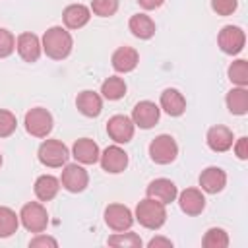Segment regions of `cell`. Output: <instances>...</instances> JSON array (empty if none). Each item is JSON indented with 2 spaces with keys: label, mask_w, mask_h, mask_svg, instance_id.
I'll list each match as a JSON object with an SVG mask.
<instances>
[{
  "label": "cell",
  "mask_w": 248,
  "mask_h": 248,
  "mask_svg": "<svg viewBox=\"0 0 248 248\" xmlns=\"http://www.w3.org/2000/svg\"><path fill=\"white\" fill-rule=\"evenodd\" d=\"M41 46H43V50H45V54L48 58L62 60V58H66L72 52L74 41H72V35L64 27L54 25V27H50V29L45 31Z\"/></svg>",
  "instance_id": "cell-1"
},
{
  "label": "cell",
  "mask_w": 248,
  "mask_h": 248,
  "mask_svg": "<svg viewBox=\"0 0 248 248\" xmlns=\"http://www.w3.org/2000/svg\"><path fill=\"white\" fill-rule=\"evenodd\" d=\"M136 219L141 227L145 229H161L167 221V209H165V203L153 200V198H145L138 203L136 207Z\"/></svg>",
  "instance_id": "cell-2"
},
{
  "label": "cell",
  "mask_w": 248,
  "mask_h": 248,
  "mask_svg": "<svg viewBox=\"0 0 248 248\" xmlns=\"http://www.w3.org/2000/svg\"><path fill=\"white\" fill-rule=\"evenodd\" d=\"M19 221H21V225L29 231V232H43L45 229H46V225H48V213H46V209L41 205V203H37V202H29V203H25L23 207H21V211H19Z\"/></svg>",
  "instance_id": "cell-3"
},
{
  "label": "cell",
  "mask_w": 248,
  "mask_h": 248,
  "mask_svg": "<svg viewBox=\"0 0 248 248\" xmlns=\"http://www.w3.org/2000/svg\"><path fill=\"white\" fill-rule=\"evenodd\" d=\"M68 157H70L68 147L58 140H45L39 147V161L50 169H58L66 165Z\"/></svg>",
  "instance_id": "cell-4"
},
{
  "label": "cell",
  "mask_w": 248,
  "mask_h": 248,
  "mask_svg": "<svg viewBox=\"0 0 248 248\" xmlns=\"http://www.w3.org/2000/svg\"><path fill=\"white\" fill-rule=\"evenodd\" d=\"M178 155V145L176 141L167 136V134H161L157 136L151 143H149V157L151 161H155L157 165H169L176 159Z\"/></svg>",
  "instance_id": "cell-5"
},
{
  "label": "cell",
  "mask_w": 248,
  "mask_h": 248,
  "mask_svg": "<svg viewBox=\"0 0 248 248\" xmlns=\"http://www.w3.org/2000/svg\"><path fill=\"white\" fill-rule=\"evenodd\" d=\"M25 130L35 138H46L52 130V114L43 107L31 108L25 114Z\"/></svg>",
  "instance_id": "cell-6"
},
{
  "label": "cell",
  "mask_w": 248,
  "mask_h": 248,
  "mask_svg": "<svg viewBox=\"0 0 248 248\" xmlns=\"http://www.w3.org/2000/svg\"><path fill=\"white\" fill-rule=\"evenodd\" d=\"M217 43H219V48H221L225 54H238V52L244 48L246 35H244V31H242L240 27H236V25H225V27L219 31Z\"/></svg>",
  "instance_id": "cell-7"
},
{
  "label": "cell",
  "mask_w": 248,
  "mask_h": 248,
  "mask_svg": "<svg viewBox=\"0 0 248 248\" xmlns=\"http://www.w3.org/2000/svg\"><path fill=\"white\" fill-rule=\"evenodd\" d=\"M105 223L116 231V232H122V231H128L134 223V215L132 211L122 205V203H110L107 209H105Z\"/></svg>",
  "instance_id": "cell-8"
},
{
  "label": "cell",
  "mask_w": 248,
  "mask_h": 248,
  "mask_svg": "<svg viewBox=\"0 0 248 248\" xmlns=\"http://www.w3.org/2000/svg\"><path fill=\"white\" fill-rule=\"evenodd\" d=\"M159 114H161V108L151 103V101H140L134 110H132V122L134 126H140L143 130H149L153 128L157 122H159Z\"/></svg>",
  "instance_id": "cell-9"
},
{
  "label": "cell",
  "mask_w": 248,
  "mask_h": 248,
  "mask_svg": "<svg viewBox=\"0 0 248 248\" xmlns=\"http://www.w3.org/2000/svg\"><path fill=\"white\" fill-rule=\"evenodd\" d=\"M60 182L62 186L72 192V194H78V192H83L87 182H89V176H87V170L83 167H79L78 163L74 165H66L64 170H62V176H60Z\"/></svg>",
  "instance_id": "cell-10"
},
{
  "label": "cell",
  "mask_w": 248,
  "mask_h": 248,
  "mask_svg": "<svg viewBox=\"0 0 248 248\" xmlns=\"http://www.w3.org/2000/svg\"><path fill=\"white\" fill-rule=\"evenodd\" d=\"M107 132L116 143H128L134 138V122L124 114H114L107 122Z\"/></svg>",
  "instance_id": "cell-11"
},
{
  "label": "cell",
  "mask_w": 248,
  "mask_h": 248,
  "mask_svg": "<svg viewBox=\"0 0 248 248\" xmlns=\"http://www.w3.org/2000/svg\"><path fill=\"white\" fill-rule=\"evenodd\" d=\"M99 161H101L103 170L118 174L128 167V153L118 145H110L99 155Z\"/></svg>",
  "instance_id": "cell-12"
},
{
  "label": "cell",
  "mask_w": 248,
  "mask_h": 248,
  "mask_svg": "<svg viewBox=\"0 0 248 248\" xmlns=\"http://www.w3.org/2000/svg\"><path fill=\"white\" fill-rule=\"evenodd\" d=\"M145 192H147V198H153V200H157V202H161L165 205L174 202L176 196H178V190H176L174 182L169 180V178H155V180H151Z\"/></svg>",
  "instance_id": "cell-13"
},
{
  "label": "cell",
  "mask_w": 248,
  "mask_h": 248,
  "mask_svg": "<svg viewBox=\"0 0 248 248\" xmlns=\"http://www.w3.org/2000/svg\"><path fill=\"white\" fill-rule=\"evenodd\" d=\"M16 48L25 62H37L41 56V50H43L41 41L35 33H21L16 41Z\"/></svg>",
  "instance_id": "cell-14"
},
{
  "label": "cell",
  "mask_w": 248,
  "mask_h": 248,
  "mask_svg": "<svg viewBox=\"0 0 248 248\" xmlns=\"http://www.w3.org/2000/svg\"><path fill=\"white\" fill-rule=\"evenodd\" d=\"M227 184V174L223 169L219 167H207L205 170H202L200 174V186L203 192L207 194H217L225 188Z\"/></svg>",
  "instance_id": "cell-15"
},
{
  "label": "cell",
  "mask_w": 248,
  "mask_h": 248,
  "mask_svg": "<svg viewBox=\"0 0 248 248\" xmlns=\"http://www.w3.org/2000/svg\"><path fill=\"white\" fill-rule=\"evenodd\" d=\"M178 203L186 215H200L205 207V198L198 188H186L184 192H180Z\"/></svg>",
  "instance_id": "cell-16"
},
{
  "label": "cell",
  "mask_w": 248,
  "mask_h": 248,
  "mask_svg": "<svg viewBox=\"0 0 248 248\" xmlns=\"http://www.w3.org/2000/svg\"><path fill=\"white\" fill-rule=\"evenodd\" d=\"M72 155L76 157V161L83 163V165H95L99 161V145L89 140V138H81L74 143L72 147Z\"/></svg>",
  "instance_id": "cell-17"
},
{
  "label": "cell",
  "mask_w": 248,
  "mask_h": 248,
  "mask_svg": "<svg viewBox=\"0 0 248 248\" xmlns=\"http://www.w3.org/2000/svg\"><path fill=\"white\" fill-rule=\"evenodd\" d=\"M205 140H207L209 149H213L217 153L229 151L232 147V132L227 126H213V128H209Z\"/></svg>",
  "instance_id": "cell-18"
},
{
  "label": "cell",
  "mask_w": 248,
  "mask_h": 248,
  "mask_svg": "<svg viewBox=\"0 0 248 248\" xmlns=\"http://www.w3.org/2000/svg\"><path fill=\"white\" fill-rule=\"evenodd\" d=\"M140 62V56H138V50L132 48V46H120L114 50L112 54V68L116 72H132Z\"/></svg>",
  "instance_id": "cell-19"
},
{
  "label": "cell",
  "mask_w": 248,
  "mask_h": 248,
  "mask_svg": "<svg viewBox=\"0 0 248 248\" xmlns=\"http://www.w3.org/2000/svg\"><path fill=\"white\" fill-rule=\"evenodd\" d=\"M76 107H78V110H79L81 114L93 118V116H99V114H101V110H103V99H101L99 93L87 89V91H81V93L78 95Z\"/></svg>",
  "instance_id": "cell-20"
},
{
  "label": "cell",
  "mask_w": 248,
  "mask_h": 248,
  "mask_svg": "<svg viewBox=\"0 0 248 248\" xmlns=\"http://www.w3.org/2000/svg\"><path fill=\"white\" fill-rule=\"evenodd\" d=\"M161 108L170 116H180L186 110V99L178 89H165L161 93Z\"/></svg>",
  "instance_id": "cell-21"
},
{
  "label": "cell",
  "mask_w": 248,
  "mask_h": 248,
  "mask_svg": "<svg viewBox=\"0 0 248 248\" xmlns=\"http://www.w3.org/2000/svg\"><path fill=\"white\" fill-rule=\"evenodd\" d=\"M89 17H91V12L83 4H70L64 10V14H62L64 25L68 29H79V27H83L89 21Z\"/></svg>",
  "instance_id": "cell-22"
},
{
  "label": "cell",
  "mask_w": 248,
  "mask_h": 248,
  "mask_svg": "<svg viewBox=\"0 0 248 248\" xmlns=\"http://www.w3.org/2000/svg\"><path fill=\"white\" fill-rule=\"evenodd\" d=\"M128 27H130L132 35L138 37V39H149V37L155 35V21L145 14L132 16L130 21H128Z\"/></svg>",
  "instance_id": "cell-23"
},
{
  "label": "cell",
  "mask_w": 248,
  "mask_h": 248,
  "mask_svg": "<svg viewBox=\"0 0 248 248\" xmlns=\"http://www.w3.org/2000/svg\"><path fill=\"white\" fill-rule=\"evenodd\" d=\"M60 190V180L52 174H43L35 180V196L41 202H48L52 200Z\"/></svg>",
  "instance_id": "cell-24"
},
{
  "label": "cell",
  "mask_w": 248,
  "mask_h": 248,
  "mask_svg": "<svg viewBox=\"0 0 248 248\" xmlns=\"http://www.w3.org/2000/svg\"><path fill=\"white\" fill-rule=\"evenodd\" d=\"M227 108L232 114H246L248 112V91L244 87H234L227 93Z\"/></svg>",
  "instance_id": "cell-25"
},
{
  "label": "cell",
  "mask_w": 248,
  "mask_h": 248,
  "mask_svg": "<svg viewBox=\"0 0 248 248\" xmlns=\"http://www.w3.org/2000/svg\"><path fill=\"white\" fill-rule=\"evenodd\" d=\"M19 227V215H16L14 209L0 205V238L12 236Z\"/></svg>",
  "instance_id": "cell-26"
},
{
  "label": "cell",
  "mask_w": 248,
  "mask_h": 248,
  "mask_svg": "<svg viewBox=\"0 0 248 248\" xmlns=\"http://www.w3.org/2000/svg\"><path fill=\"white\" fill-rule=\"evenodd\" d=\"M101 93H103V97L108 99V101H118V99H122L124 93H126V83H124L122 78H116V76L107 78V79L103 81V85H101Z\"/></svg>",
  "instance_id": "cell-27"
},
{
  "label": "cell",
  "mask_w": 248,
  "mask_h": 248,
  "mask_svg": "<svg viewBox=\"0 0 248 248\" xmlns=\"http://www.w3.org/2000/svg\"><path fill=\"white\" fill-rule=\"evenodd\" d=\"M229 79L232 83H236L238 87H246L248 85V62L246 60H234L229 66Z\"/></svg>",
  "instance_id": "cell-28"
},
{
  "label": "cell",
  "mask_w": 248,
  "mask_h": 248,
  "mask_svg": "<svg viewBox=\"0 0 248 248\" xmlns=\"http://www.w3.org/2000/svg\"><path fill=\"white\" fill-rule=\"evenodd\" d=\"M203 246L205 248H227L229 246V236L223 229L219 227H213L205 232L203 236Z\"/></svg>",
  "instance_id": "cell-29"
},
{
  "label": "cell",
  "mask_w": 248,
  "mask_h": 248,
  "mask_svg": "<svg viewBox=\"0 0 248 248\" xmlns=\"http://www.w3.org/2000/svg\"><path fill=\"white\" fill-rule=\"evenodd\" d=\"M108 246H124V248H138L141 246V238L136 232H116L108 238Z\"/></svg>",
  "instance_id": "cell-30"
},
{
  "label": "cell",
  "mask_w": 248,
  "mask_h": 248,
  "mask_svg": "<svg viewBox=\"0 0 248 248\" xmlns=\"http://www.w3.org/2000/svg\"><path fill=\"white\" fill-rule=\"evenodd\" d=\"M91 10H93L95 16L108 17L118 10V0H93L91 2Z\"/></svg>",
  "instance_id": "cell-31"
},
{
  "label": "cell",
  "mask_w": 248,
  "mask_h": 248,
  "mask_svg": "<svg viewBox=\"0 0 248 248\" xmlns=\"http://www.w3.org/2000/svg\"><path fill=\"white\" fill-rule=\"evenodd\" d=\"M16 126H17V120L16 116L10 112V110H4L0 108V138H8L16 132Z\"/></svg>",
  "instance_id": "cell-32"
},
{
  "label": "cell",
  "mask_w": 248,
  "mask_h": 248,
  "mask_svg": "<svg viewBox=\"0 0 248 248\" xmlns=\"http://www.w3.org/2000/svg\"><path fill=\"white\" fill-rule=\"evenodd\" d=\"M16 48V39L8 29H0V58H6L14 52Z\"/></svg>",
  "instance_id": "cell-33"
},
{
  "label": "cell",
  "mask_w": 248,
  "mask_h": 248,
  "mask_svg": "<svg viewBox=\"0 0 248 248\" xmlns=\"http://www.w3.org/2000/svg\"><path fill=\"white\" fill-rule=\"evenodd\" d=\"M238 6V0H211V8L219 16H231Z\"/></svg>",
  "instance_id": "cell-34"
},
{
  "label": "cell",
  "mask_w": 248,
  "mask_h": 248,
  "mask_svg": "<svg viewBox=\"0 0 248 248\" xmlns=\"http://www.w3.org/2000/svg\"><path fill=\"white\" fill-rule=\"evenodd\" d=\"M29 246H52V248H56V246H58V242H56L54 238H50V236L39 234V236H35V238L29 242Z\"/></svg>",
  "instance_id": "cell-35"
},
{
  "label": "cell",
  "mask_w": 248,
  "mask_h": 248,
  "mask_svg": "<svg viewBox=\"0 0 248 248\" xmlns=\"http://www.w3.org/2000/svg\"><path fill=\"white\" fill-rule=\"evenodd\" d=\"M234 153L238 159H248V140L246 138H238V141L234 145Z\"/></svg>",
  "instance_id": "cell-36"
},
{
  "label": "cell",
  "mask_w": 248,
  "mask_h": 248,
  "mask_svg": "<svg viewBox=\"0 0 248 248\" xmlns=\"http://www.w3.org/2000/svg\"><path fill=\"white\" fill-rule=\"evenodd\" d=\"M149 248H159V246H165V248H170L172 246V242L169 240V238H163V236H155V238H151L149 240V244H147Z\"/></svg>",
  "instance_id": "cell-37"
},
{
  "label": "cell",
  "mask_w": 248,
  "mask_h": 248,
  "mask_svg": "<svg viewBox=\"0 0 248 248\" xmlns=\"http://www.w3.org/2000/svg\"><path fill=\"white\" fill-rule=\"evenodd\" d=\"M138 2H140V6L145 8V10H155V8H159L165 0H138Z\"/></svg>",
  "instance_id": "cell-38"
},
{
  "label": "cell",
  "mask_w": 248,
  "mask_h": 248,
  "mask_svg": "<svg viewBox=\"0 0 248 248\" xmlns=\"http://www.w3.org/2000/svg\"><path fill=\"white\" fill-rule=\"evenodd\" d=\"M0 165H2V155H0Z\"/></svg>",
  "instance_id": "cell-39"
}]
</instances>
